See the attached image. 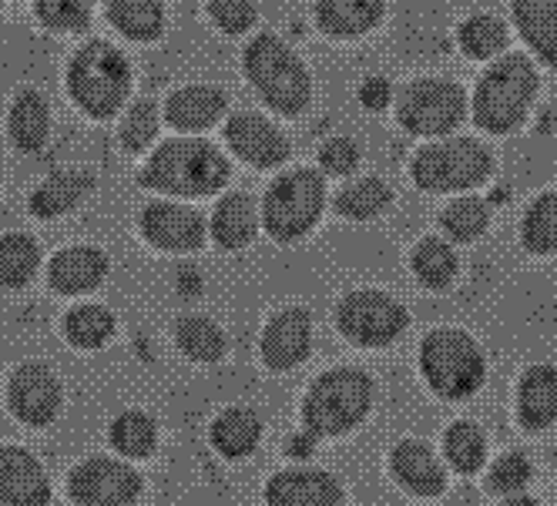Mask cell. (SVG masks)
<instances>
[{"instance_id":"40","label":"cell","mask_w":557,"mask_h":506,"mask_svg":"<svg viewBox=\"0 0 557 506\" xmlns=\"http://www.w3.org/2000/svg\"><path fill=\"white\" fill-rule=\"evenodd\" d=\"M531 483V463L524 453H504L487 473V486L504 496H517Z\"/></svg>"},{"instance_id":"46","label":"cell","mask_w":557,"mask_h":506,"mask_svg":"<svg viewBox=\"0 0 557 506\" xmlns=\"http://www.w3.org/2000/svg\"><path fill=\"white\" fill-rule=\"evenodd\" d=\"M500 506H537V503H534L531 496H521V493H517V496H507Z\"/></svg>"},{"instance_id":"33","label":"cell","mask_w":557,"mask_h":506,"mask_svg":"<svg viewBox=\"0 0 557 506\" xmlns=\"http://www.w3.org/2000/svg\"><path fill=\"white\" fill-rule=\"evenodd\" d=\"M444 456L457 473L470 477L487 463V440L481 433V426L473 422H454L444 433Z\"/></svg>"},{"instance_id":"2","label":"cell","mask_w":557,"mask_h":506,"mask_svg":"<svg viewBox=\"0 0 557 506\" xmlns=\"http://www.w3.org/2000/svg\"><path fill=\"white\" fill-rule=\"evenodd\" d=\"M537 67L528 54L513 51L491 64L473 91V122L491 135H507L528 118L537 94Z\"/></svg>"},{"instance_id":"7","label":"cell","mask_w":557,"mask_h":506,"mask_svg":"<svg viewBox=\"0 0 557 506\" xmlns=\"http://www.w3.org/2000/svg\"><path fill=\"white\" fill-rule=\"evenodd\" d=\"M410 172L423 191L454 194L487 181L494 172V159L476 138H447L420 148L413 154Z\"/></svg>"},{"instance_id":"17","label":"cell","mask_w":557,"mask_h":506,"mask_svg":"<svg viewBox=\"0 0 557 506\" xmlns=\"http://www.w3.org/2000/svg\"><path fill=\"white\" fill-rule=\"evenodd\" d=\"M269 506H343V483L326 470H293L275 473L265 486Z\"/></svg>"},{"instance_id":"24","label":"cell","mask_w":557,"mask_h":506,"mask_svg":"<svg viewBox=\"0 0 557 506\" xmlns=\"http://www.w3.org/2000/svg\"><path fill=\"white\" fill-rule=\"evenodd\" d=\"M383 8V0H315V17L333 37H360L380 24Z\"/></svg>"},{"instance_id":"31","label":"cell","mask_w":557,"mask_h":506,"mask_svg":"<svg viewBox=\"0 0 557 506\" xmlns=\"http://www.w3.org/2000/svg\"><path fill=\"white\" fill-rule=\"evenodd\" d=\"M37 265H41V249L30 236L14 231V236L0 239V286L4 289H24L34 279Z\"/></svg>"},{"instance_id":"25","label":"cell","mask_w":557,"mask_h":506,"mask_svg":"<svg viewBox=\"0 0 557 506\" xmlns=\"http://www.w3.org/2000/svg\"><path fill=\"white\" fill-rule=\"evenodd\" d=\"M91 188H95V178L88 172H77V168L58 172V175L45 178L41 185L34 188V194H30V212L37 218H58V215L71 212L77 202H82Z\"/></svg>"},{"instance_id":"27","label":"cell","mask_w":557,"mask_h":506,"mask_svg":"<svg viewBox=\"0 0 557 506\" xmlns=\"http://www.w3.org/2000/svg\"><path fill=\"white\" fill-rule=\"evenodd\" d=\"M11 138L21 151H41L51 131V111L48 101L37 91H24L17 94V101L11 104Z\"/></svg>"},{"instance_id":"15","label":"cell","mask_w":557,"mask_h":506,"mask_svg":"<svg viewBox=\"0 0 557 506\" xmlns=\"http://www.w3.org/2000/svg\"><path fill=\"white\" fill-rule=\"evenodd\" d=\"M0 503L51 506V480L34 453L21 446H0Z\"/></svg>"},{"instance_id":"10","label":"cell","mask_w":557,"mask_h":506,"mask_svg":"<svg viewBox=\"0 0 557 506\" xmlns=\"http://www.w3.org/2000/svg\"><path fill=\"white\" fill-rule=\"evenodd\" d=\"M336 322L349 342L367 345V349H380V345H389L407 332L410 316L389 292L360 289V292H349L339 302Z\"/></svg>"},{"instance_id":"42","label":"cell","mask_w":557,"mask_h":506,"mask_svg":"<svg viewBox=\"0 0 557 506\" xmlns=\"http://www.w3.org/2000/svg\"><path fill=\"white\" fill-rule=\"evenodd\" d=\"M209 11L215 24L228 34H243L256 21V4L252 0H209Z\"/></svg>"},{"instance_id":"11","label":"cell","mask_w":557,"mask_h":506,"mask_svg":"<svg viewBox=\"0 0 557 506\" xmlns=\"http://www.w3.org/2000/svg\"><path fill=\"white\" fill-rule=\"evenodd\" d=\"M67 490L77 506H135L141 496V477L122 459L88 456L74 466Z\"/></svg>"},{"instance_id":"3","label":"cell","mask_w":557,"mask_h":506,"mask_svg":"<svg viewBox=\"0 0 557 506\" xmlns=\"http://www.w3.org/2000/svg\"><path fill=\"white\" fill-rule=\"evenodd\" d=\"M373 409V379L363 369H330L309 385L302 426L312 440H333L356 430Z\"/></svg>"},{"instance_id":"21","label":"cell","mask_w":557,"mask_h":506,"mask_svg":"<svg viewBox=\"0 0 557 506\" xmlns=\"http://www.w3.org/2000/svg\"><path fill=\"white\" fill-rule=\"evenodd\" d=\"M513 24L528 48L557 67V0H513Z\"/></svg>"},{"instance_id":"19","label":"cell","mask_w":557,"mask_h":506,"mask_svg":"<svg viewBox=\"0 0 557 506\" xmlns=\"http://www.w3.org/2000/svg\"><path fill=\"white\" fill-rule=\"evenodd\" d=\"M108 276V255L95 245H71L61 249L48 268V279L54 292L64 295H82L104 282Z\"/></svg>"},{"instance_id":"43","label":"cell","mask_w":557,"mask_h":506,"mask_svg":"<svg viewBox=\"0 0 557 506\" xmlns=\"http://www.w3.org/2000/svg\"><path fill=\"white\" fill-rule=\"evenodd\" d=\"M320 165L330 172V175H349L360 165V148H356L349 138H333L320 148Z\"/></svg>"},{"instance_id":"38","label":"cell","mask_w":557,"mask_h":506,"mask_svg":"<svg viewBox=\"0 0 557 506\" xmlns=\"http://www.w3.org/2000/svg\"><path fill=\"white\" fill-rule=\"evenodd\" d=\"M460 48L476 58V61H491L507 48V27L494 14H473L460 24Z\"/></svg>"},{"instance_id":"36","label":"cell","mask_w":557,"mask_h":506,"mask_svg":"<svg viewBox=\"0 0 557 506\" xmlns=\"http://www.w3.org/2000/svg\"><path fill=\"white\" fill-rule=\"evenodd\" d=\"M389 199H393V194L380 178H360V181L346 185L336 194V212L352 218V222H370L380 212H386Z\"/></svg>"},{"instance_id":"30","label":"cell","mask_w":557,"mask_h":506,"mask_svg":"<svg viewBox=\"0 0 557 506\" xmlns=\"http://www.w3.org/2000/svg\"><path fill=\"white\" fill-rule=\"evenodd\" d=\"M175 339L182 353L195 363H219L225 356V332L206 316H182Z\"/></svg>"},{"instance_id":"1","label":"cell","mask_w":557,"mask_h":506,"mask_svg":"<svg viewBox=\"0 0 557 506\" xmlns=\"http://www.w3.org/2000/svg\"><path fill=\"white\" fill-rule=\"evenodd\" d=\"M228 172L232 168L225 154L212 141L175 138L148 159L141 185L165 194H182V199H202V194H215L228 181Z\"/></svg>"},{"instance_id":"26","label":"cell","mask_w":557,"mask_h":506,"mask_svg":"<svg viewBox=\"0 0 557 506\" xmlns=\"http://www.w3.org/2000/svg\"><path fill=\"white\" fill-rule=\"evenodd\" d=\"M256 225H259V212H256V202L243 191H232L225 199L215 205V215H212V236L222 249L235 252L243 249L256 239Z\"/></svg>"},{"instance_id":"5","label":"cell","mask_w":557,"mask_h":506,"mask_svg":"<svg viewBox=\"0 0 557 506\" xmlns=\"http://www.w3.org/2000/svg\"><path fill=\"white\" fill-rule=\"evenodd\" d=\"M67 88L77 107H85L91 118H111L132 91V67L117 48L91 41L74 54Z\"/></svg>"},{"instance_id":"22","label":"cell","mask_w":557,"mask_h":506,"mask_svg":"<svg viewBox=\"0 0 557 506\" xmlns=\"http://www.w3.org/2000/svg\"><path fill=\"white\" fill-rule=\"evenodd\" d=\"M225 111V94L209 85L182 88L169 98L165 104V122L178 131H202L219 122V114Z\"/></svg>"},{"instance_id":"37","label":"cell","mask_w":557,"mask_h":506,"mask_svg":"<svg viewBox=\"0 0 557 506\" xmlns=\"http://www.w3.org/2000/svg\"><path fill=\"white\" fill-rule=\"evenodd\" d=\"M441 225L444 231L454 239V242H473L481 239L487 225H491V208L484 199H476V194H467V199H454L444 215H441Z\"/></svg>"},{"instance_id":"9","label":"cell","mask_w":557,"mask_h":506,"mask_svg":"<svg viewBox=\"0 0 557 506\" xmlns=\"http://www.w3.org/2000/svg\"><path fill=\"white\" fill-rule=\"evenodd\" d=\"M396 114H400V125L410 135L444 138L463 122L467 98L454 81H444V77H420V81L404 88Z\"/></svg>"},{"instance_id":"32","label":"cell","mask_w":557,"mask_h":506,"mask_svg":"<svg viewBox=\"0 0 557 506\" xmlns=\"http://www.w3.org/2000/svg\"><path fill=\"white\" fill-rule=\"evenodd\" d=\"M154 443H158V426L148 413L128 409L111 422V446L128 459L151 456Z\"/></svg>"},{"instance_id":"44","label":"cell","mask_w":557,"mask_h":506,"mask_svg":"<svg viewBox=\"0 0 557 506\" xmlns=\"http://www.w3.org/2000/svg\"><path fill=\"white\" fill-rule=\"evenodd\" d=\"M389 81L386 77H367L363 81V88H360V101H363V107H370V111H383L386 104H389Z\"/></svg>"},{"instance_id":"34","label":"cell","mask_w":557,"mask_h":506,"mask_svg":"<svg viewBox=\"0 0 557 506\" xmlns=\"http://www.w3.org/2000/svg\"><path fill=\"white\" fill-rule=\"evenodd\" d=\"M521 242L534 255L557 252V191H547L524 212L521 222Z\"/></svg>"},{"instance_id":"8","label":"cell","mask_w":557,"mask_h":506,"mask_svg":"<svg viewBox=\"0 0 557 506\" xmlns=\"http://www.w3.org/2000/svg\"><path fill=\"white\" fill-rule=\"evenodd\" d=\"M323 205H326V181L320 172H312V168L286 172L265 191L262 218H265L269 236H275L278 242L302 239L315 225V218H320Z\"/></svg>"},{"instance_id":"20","label":"cell","mask_w":557,"mask_h":506,"mask_svg":"<svg viewBox=\"0 0 557 506\" xmlns=\"http://www.w3.org/2000/svg\"><path fill=\"white\" fill-rule=\"evenodd\" d=\"M517 419L524 430L541 433L557 419V369L541 363L517 382Z\"/></svg>"},{"instance_id":"6","label":"cell","mask_w":557,"mask_h":506,"mask_svg":"<svg viewBox=\"0 0 557 506\" xmlns=\"http://www.w3.org/2000/svg\"><path fill=\"white\" fill-rule=\"evenodd\" d=\"M246 74L262 101L272 104L278 114H299L312 98L309 71L293 54V48L272 34H259L246 48Z\"/></svg>"},{"instance_id":"13","label":"cell","mask_w":557,"mask_h":506,"mask_svg":"<svg viewBox=\"0 0 557 506\" xmlns=\"http://www.w3.org/2000/svg\"><path fill=\"white\" fill-rule=\"evenodd\" d=\"M141 236L162 252H195L206 242V218L188 205L151 202L141 212Z\"/></svg>"},{"instance_id":"14","label":"cell","mask_w":557,"mask_h":506,"mask_svg":"<svg viewBox=\"0 0 557 506\" xmlns=\"http://www.w3.org/2000/svg\"><path fill=\"white\" fill-rule=\"evenodd\" d=\"M309 349H312V316L306 308L289 305L265 322L262 359L269 369H278V372L296 369L299 363L309 359Z\"/></svg>"},{"instance_id":"16","label":"cell","mask_w":557,"mask_h":506,"mask_svg":"<svg viewBox=\"0 0 557 506\" xmlns=\"http://www.w3.org/2000/svg\"><path fill=\"white\" fill-rule=\"evenodd\" d=\"M225 141L232 144L238 159L256 168H275L289 159L286 135L272 122H265L262 114H252V111H243V114H235V118H228Z\"/></svg>"},{"instance_id":"41","label":"cell","mask_w":557,"mask_h":506,"mask_svg":"<svg viewBox=\"0 0 557 506\" xmlns=\"http://www.w3.org/2000/svg\"><path fill=\"white\" fill-rule=\"evenodd\" d=\"M158 135V107L151 101H135L122 122V141L128 151H145Z\"/></svg>"},{"instance_id":"45","label":"cell","mask_w":557,"mask_h":506,"mask_svg":"<svg viewBox=\"0 0 557 506\" xmlns=\"http://www.w3.org/2000/svg\"><path fill=\"white\" fill-rule=\"evenodd\" d=\"M312 450H315V440H312L309 433L293 437V440H289V446H286V453H289L293 459H309V456H312Z\"/></svg>"},{"instance_id":"28","label":"cell","mask_w":557,"mask_h":506,"mask_svg":"<svg viewBox=\"0 0 557 506\" xmlns=\"http://www.w3.org/2000/svg\"><path fill=\"white\" fill-rule=\"evenodd\" d=\"M410 265H413V276H417L426 289H447V286L457 279L460 258H457V252H454L450 242L430 236V239H423V242L413 249Z\"/></svg>"},{"instance_id":"39","label":"cell","mask_w":557,"mask_h":506,"mask_svg":"<svg viewBox=\"0 0 557 506\" xmlns=\"http://www.w3.org/2000/svg\"><path fill=\"white\" fill-rule=\"evenodd\" d=\"M34 8L51 30H82L91 17V0H34Z\"/></svg>"},{"instance_id":"35","label":"cell","mask_w":557,"mask_h":506,"mask_svg":"<svg viewBox=\"0 0 557 506\" xmlns=\"http://www.w3.org/2000/svg\"><path fill=\"white\" fill-rule=\"evenodd\" d=\"M111 332H114V316L104 305H95V302L74 305L64 316V336L77 349H98L111 339Z\"/></svg>"},{"instance_id":"23","label":"cell","mask_w":557,"mask_h":506,"mask_svg":"<svg viewBox=\"0 0 557 506\" xmlns=\"http://www.w3.org/2000/svg\"><path fill=\"white\" fill-rule=\"evenodd\" d=\"M209 437H212V446L225 459H246V456L256 453V446L262 440V419L252 409L232 406V409L219 413Z\"/></svg>"},{"instance_id":"12","label":"cell","mask_w":557,"mask_h":506,"mask_svg":"<svg viewBox=\"0 0 557 506\" xmlns=\"http://www.w3.org/2000/svg\"><path fill=\"white\" fill-rule=\"evenodd\" d=\"M61 379L45 363H24L8 385V406L27 426H48L61 413Z\"/></svg>"},{"instance_id":"18","label":"cell","mask_w":557,"mask_h":506,"mask_svg":"<svg viewBox=\"0 0 557 506\" xmlns=\"http://www.w3.org/2000/svg\"><path fill=\"white\" fill-rule=\"evenodd\" d=\"M389 470L404 490L417 496H441L447 486V473L441 456L433 453V446L420 440H404L389 453Z\"/></svg>"},{"instance_id":"4","label":"cell","mask_w":557,"mask_h":506,"mask_svg":"<svg viewBox=\"0 0 557 506\" xmlns=\"http://www.w3.org/2000/svg\"><path fill=\"white\" fill-rule=\"evenodd\" d=\"M420 372L441 400H467L487 379V359L467 332L436 329L420 342Z\"/></svg>"},{"instance_id":"29","label":"cell","mask_w":557,"mask_h":506,"mask_svg":"<svg viewBox=\"0 0 557 506\" xmlns=\"http://www.w3.org/2000/svg\"><path fill=\"white\" fill-rule=\"evenodd\" d=\"M108 17L135 41H151V37L162 34L165 24L162 0H108Z\"/></svg>"}]
</instances>
